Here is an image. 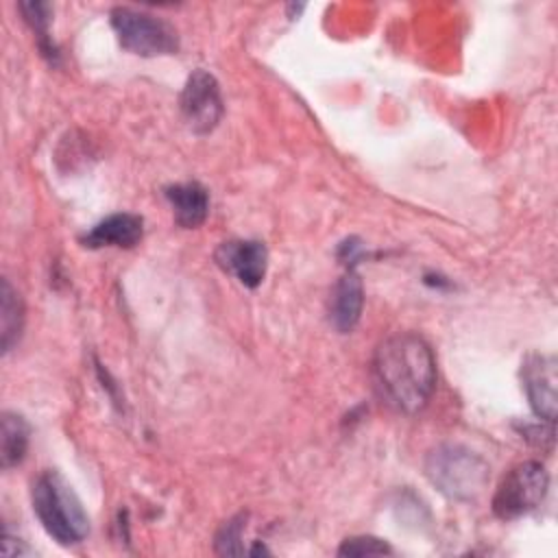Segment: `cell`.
Instances as JSON below:
<instances>
[{
  "label": "cell",
  "instance_id": "6da1fadb",
  "mask_svg": "<svg viewBox=\"0 0 558 558\" xmlns=\"http://www.w3.org/2000/svg\"><path fill=\"white\" fill-rule=\"evenodd\" d=\"M377 395L403 414L421 412L436 388V360L418 333H395L373 355Z\"/></svg>",
  "mask_w": 558,
  "mask_h": 558
},
{
  "label": "cell",
  "instance_id": "7a4b0ae2",
  "mask_svg": "<svg viewBox=\"0 0 558 558\" xmlns=\"http://www.w3.org/2000/svg\"><path fill=\"white\" fill-rule=\"evenodd\" d=\"M33 512L61 545H76L89 534V517L72 486L54 471L37 475L31 488Z\"/></svg>",
  "mask_w": 558,
  "mask_h": 558
},
{
  "label": "cell",
  "instance_id": "3957f363",
  "mask_svg": "<svg viewBox=\"0 0 558 558\" xmlns=\"http://www.w3.org/2000/svg\"><path fill=\"white\" fill-rule=\"evenodd\" d=\"M488 471L484 458L460 445H440L425 460L427 480L456 501L480 497L488 484Z\"/></svg>",
  "mask_w": 558,
  "mask_h": 558
},
{
  "label": "cell",
  "instance_id": "277c9868",
  "mask_svg": "<svg viewBox=\"0 0 558 558\" xmlns=\"http://www.w3.org/2000/svg\"><path fill=\"white\" fill-rule=\"evenodd\" d=\"M109 17L120 46L137 57H161L179 50L174 26L161 17L129 7H116Z\"/></svg>",
  "mask_w": 558,
  "mask_h": 558
},
{
  "label": "cell",
  "instance_id": "5b68a950",
  "mask_svg": "<svg viewBox=\"0 0 558 558\" xmlns=\"http://www.w3.org/2000/svg\"><path fill=\"white\" fill-rule=\"evenodd\" d=\"M549 488V475L536 460L519 462L499 482L493 495V512L504 521H514L534 512Z\"/></svg>",
  "mask_w": 558,
  "mask_h": 558
},
{
  "label": "cell",
  "instance_id": "8992f818",
  "mask_svg": "<svg viewBox=\"0 0 558 558\" xmlns=\"http://www.w3.org/2000/svg\"><path fill=\"white\" fill-rule=\"evenodd\" d=\"M181 113L187 126L198 135L216 129L222 118V96L218 81L209 72L194 70L187 76L181 92Z\"/></svg>",
  "mask_w": 558,
  "mask_h": 558
},
{
  "label": "cell",
  "instance_id": "52a82bcc",
  "mask_svg": "<svg viewBox=\"0 0 558 558\" xmlns=\"http://www.w3.org/2000/svg\"><path fill=\"white\" fill-rule=\"evenodd\" d=\"M521 379L527 395V401L534 414L547 423L556 418V360L551 355L532 353L521 366Z\"/></svg>",
  "mask_w": 558,
  "mask_h": 558
},
{
  "label": "cell",
  "instance_id": "ba28073f",
  "mask_svg": "<svg viewBox=\"0 0 558 558\" xmlns=\"http://www.w3.org/2000/svg\"><path fill=\"white\" fill-rule=\"evenodd\" d=\"M216 262L242 286L257 288L266 275L268 251L259 240H231L218 246Z\"/></svg>",
  "mask_w": 558,
  "mask_h": 558
},
{
  "label": "cell",
  "instance_id": "9c48e42d",
  "mask_svg": "<svg viewBox=\"0 0 558 558\" xmlns=\"http://www.w3.org/2000/svg\"><path fill=\"white\" fill-rule=\"evenodd\" d=\"M142 235H144V220L140 216L111 214L85 233L83 244L89 248H100V246L131 248L142 240Z\"/></svg>",
  "mask_w": 558,
  "mask_h": 558
},
{
  "label": "cell",
  "instance_id": "30bf717a",
  "mask_svg": "<svg viewBox=\"0 0 558 558\" xmlns=\"http://www.w3.org/2000/svg\"><path fill=\"white\" fill-rule=\"evenodd\" d=\"M362 305H364L362 281L353 270H349L340 277V281L336 283V288L331 292V299H329V320H331V325L340 333L351 331L360 320Z\"/></svg>",
  "mask_w": 558,
  "mask_h": 558
},
{
  "label": "cell",
  "instance_id": "8fae6325",
  "mask_svg": "<svg viewBox=\"0 0 558 558\" xmlns=\"http://www.w3.org/2000/svg\"><path fill=\"white\" fill-rule=\"evenodd\" d=\"M163 194L172 207L177 225L183 229H194L205 222L209 211V196L201 183H174L168 185Z\"/></svg>",
  "mask_w": 558,
  "mask_h": 558
},
{
  "label": "cell",
  "instance_id": "7c38bea8",
  "mask_svg": "<svg viewBox=\"0 0 558 558\" xmlns=\"http://www.w3.org/2000/svg\"><path fill=\"white\" fill-rule=\"evenodd\" d=\"M28 425L15 412H4L0 423V460L2 469L20 464L28 449Z\"/></svg>",
  "mask_w": 558,
  "mask_h": 558
},
{
  "label": "cell",
  "instance_id": "4fadbf2b",
  "mask_svg": "<svg viewBox=\"0 0 558 558\" xmlns=\"http://www.w3.org/2000/svg\"><path fill=\"white\" fill-rule=\"evenodd\" d=\"M24 325V305L20 294L13 290L9 279H2L0 290V336H2V351H11L13 344L20 340Z\"/></svg>",
  "mask_w": 558,
  "mask_h": 558
},
{
  "label": "cell",
  "instance_id": "5bb4252c",
  "mask_svg": "<svg viewBox=\"0 0 558 558\" xmlns=\"http://www.w3.org/2000/svg\"><path fill=\"white\" fill-rule=\"evenodd\" d=\"M20 11L24 15V20L28 22V26L33 28V33L39 39V46L44 50V54L48 57H57L54 46L48 44V24H50V4L46 2H22Z\"/></svg>",
  "mask_w": 558,
  "mask_h": 558
},
{
  "label": "cell",
  "instance_id": "9a60e30c",
  "mask_svg": "<svg viewBox=\"0 0 558 558\" xmlns=\"http://www.w3.org/2000/svg\"><path fill=\"white\" fill-rule=\"evenodd\" d=\"M242 532H244V514H238V517L225 521L216 534V551L222 556L244 554Z\"/></svg>",
  "mask_w": 558,
  "mask_h": 558
},
{
  "label": "cell",
  "instance_id": "2e32d148",
  "mask_svg": "<svg viewBox=\"0 0 558 558\" xmlns=\"http://www.w3.org/2000/svg\"><path fill=\"white\" fill-rule=\"evenodd\" d=\"M392 554L390 545L375 536H351L342 541L338 556H384Z\"/></svg>",
  "mask_w": 558,
  "mask_h": 558
}]
</instances>
